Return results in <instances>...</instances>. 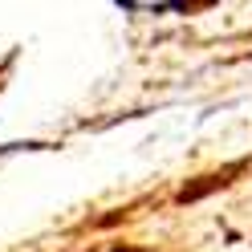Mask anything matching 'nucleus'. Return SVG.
Returning <instances> with one entry per match:
<instances>
[{"label":"nucleus","mask_w":252,"mask_h":252,"mask_svg":"<svg viewBox=\"0 0 252 252\" xmlns=\"http://www.w3.org/2000/svg\"><path fill=\"white\" fill-rule=\"evenodd\" d=\"M216 187H228V175H203L199 183H187L175 199H179V203H195V199H203L208 191H216Z\"/></svg>","instance_id":"nucleus-1"},{"label":"nucleus","mask_w":252,"mask_h":252,"mask_svg":"<svg viewBox=\"0 0 252 252\" xmlns=\"http://www.w3.org/2000/svg\"><path fill=\"white\" fill-rule=\"evenodd\" d=\"M110 252H130V248H110Z\"/></svg>","instance_id":"nucleus-3"},{"label":"nucleus","mask_w":252,"mask_h":252,"mask_svg":"<svg viewBox=\"0 0 252 252\" xmlns=\"http://www.w3.org/2000/svg\"><path fill=\"white\" fill-rule=\"evenodd\" d=\"M12 151H49V143H37V138H25V143H4L0 155H12Z\"/></svg>","instance_id":"nucleus-2"}]
</instances>
